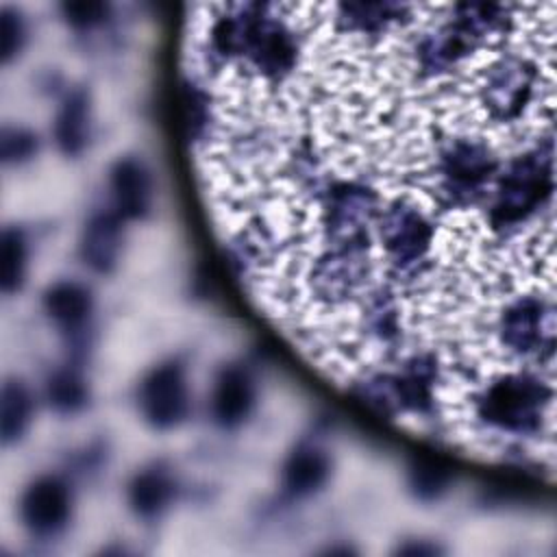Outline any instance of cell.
Wrapping results in <instances>:
<instances>
[{"label": "cell", "mask_w": 557, "mask_h": 557, "mask_svg": "<svg viewBox=\"0 0 557 557\" xmlns=\"http://www.w3.org/2000/svg\"><path fill=\"white\" fill-rule=\"evenodd\" d=\"M405 7L396 4H344L339 20L355 33H381L403 15Z\"/></svg>", "instance_id": "obj_20"}, {"label": "cell", "mask_w": 557, "mask_h": 557, "mask_svg": "<svg viewBox=\"0 0 557 557\" xmlns=\"http://www.w3.org/2000/svg\"><path fill=\"white\" fill-rule=\"evenodd\" d=\"M111 7L104 2H65L61 4L63 20L76 30H94L109 17Z\"/></svg>", "instance_id": "obj_25"}, {"label": "cell", "mask_w": 557, "mask_h": 557, "mask_svg": "<svg viewBox=\"0 0 557 557\" xmlns=\"http://www.w3.org/2000/svg\"><path fill=\"white\" fill-rule=\"evenodd\" d=\"M74 509V494L61 474H39L24 487L20 496V520L28 535L52 540L61 535Z\"/></svg>", "instance_id": "obj_7"}, {"label": "cell", "mask_w": 557, "mask_h": 557, "mask_svg": "<svg viewBox=\"0 0 557 557\" xmlns=\"http://www.w3.org/2000/svg\"><path fill=\"white\" fill-rule=\"evenodd\" d=\"M137 407L141 418L159 431L176 429L185 422L191 407L185 366L178 359H165L152 366L137 385Z\"/></svg>", "instance_id": "obj_5"}, {"label": "cell", "mask_w": 557, "mask_h": 557, "mask_svg": "<svg viewBox=\"0 0 557 557\" xmlns=\"http://www.w3.org/2000/svg\"><path fill=\"white\" fill-rule=\"evenodd\" d=\"M498 159L487 144L474 137H450L437 152L435 176L444 198L453 205H472L498 174Z\"/></svg>", "instance_id": "obj_4"}, {"label": "cell", "mask_w": 557, "mask_h": 557, "mask_svg": "<svg viewBox=\"0 0 557 557\" xmlns=\"http://www.w3.org/2000/svg\"><path fill=\"white\" fill-rule=\"evenodd\" d=\"M28 237L20 226H4L0 237V287L7 296L22 289L28 270Z\"/></svg>", "instance_id": "obj_19"}, {"label": "cell", "mask_w": 557, "mask_h": 557, "mask_svg": "<svg viewBox=\"0 0 557 557\" xmlns=\"http://www.w3.org/2000/svg\"><path fill=\"white\" fill-rule=\"evenodd\" d=\"M109 207L124 220H141L154 202V178L141 157H120L109 168Z\"/></svg>", "instance_id": "obj_10"}, {"label": "cell", "mask_w": 557, "mask_h": 557, "mask_svg": "<svg viewBox=\"0 0 557 557\" xmlns=\"http://www.w3.org/2000/svg\"><path fill=\"white\" fill-rule=\"evenodd\" d=\"M507 350L522 357H540L553 352V307L537 296H518L511 300L498 324Z\"/></svg>", "instance_id": "obj_8"}, {"label": "cell", "mask_w": 557, "mask_h": 557, "mask_svg": "<svg viewBox=\"0 0 557 557\" xmlns=\"http://www.w3.org/2000/svg\"><path fill=\"white\" fill-rule=\"evenodd\" d=\"M33 411L35 398L30 387L17 376L7 379L0 394V437L4 446L15 444L24 437L30 426Z\"/></svg>", "instance_id": "obj_17"}, {"label": "cell", "mask_w": 557, "mask_h": 557, "mask_svg": "<svg viewBox=\"0 0 557 557\" xmlns=\"http://www.w3.org/2000/svg\"><path fill=\"white\" fill-rule=\"evenodd\" d=\"M537 85L535 65L518 54L498 59L485 78L483 102L487 113L498 122L516 120L531 102Z\"/></svg>", "instance_id": "obj_9"}, {"label": "cell", "mask_w": 557, "mask_h": 557, "mask_svg": "<svg viewBox=\"0 0 557 557\" xmlns=\"http://www.w3.org/2000/svg\"><path fill=\"white\" fill-rule=\"evenodd\" d=\"M44 396L57 413L74 416L81 409H85L89 400V387L85 376L76 368L63 366L46 376Z\"/></svg>", "instance_id": "obj_18"}, {"label": "cell", "mask_w": 557, "mask_h": 557, "mask_svg": "<svg viewBox=\"0 0 557 557\" xmlns=\"http://www.w3.org/2000/svg\"><path fill=\"white\" fill-rule=\"evenodd\" d=\"M39 150V137L28 126H4L0 133V157L7 165H22Z\"/></svg>", "instance_id": "obj_21"}, {"label": "cell", "mask_w": 557, "mask_h": 557, "mask_svg": "<svg viewBox=\"0 0 557 557\" xmlns=\"http://www.w3.org/2000/svg\"><path fill=\"white\" fill-rule=\"evenodd\" d=\"M331 476V457L315 444L296 446L283 463L281 483L294 498H307L320 492Z\"/></svg>", "instance_id": "obj_16"}, {"label": "cell", "mask_w": 557, "mask_h": 557, "mask_svg": "<svg viewBox=\"0 0 557 557\" xmlns=\"http://www.w3.org/2000/svg\"><path fill=\"white\" fill-rule=\"evenodd\" d=\"M370 329L381 339H392L398 333V309L389 292L379 289L368 309Z\"/></svg>", "instance_id": "obj_24"}, {"label": "cell", "mask_w": 557, "mask_h": 557, "mask_svg": "<svg viewBox=\"0 0 557 557\" xmlns=\"http://www.w3.org/2000/svg\"><path fill=\"white\" fill-rule=\"evenodd\" d=\"M553 187V144L524 150L496 174L490 224L500 231L520 226L550 200Z\"/></svg>", "instance_id": "obj_2"}, {"label": "cell", "mask_w": 557, "mask_h": 557, "mask_svg": "<svg viewBox=\"0 0 557 557\" xmlns=\"http://www.w3.org/2000/svg\"><path fill=\"white\" fill-rule=\"evenodd\" d=\"M28 39V26L26 17L20 9L4 7L2 20H0V54L4 63H11L26 46Z\"/></svg>", "instance_id": "obj_22"}, {"label": "cell", "mask_w": 557, "mask_h": 557, "mask_svg": "<svg viewBox=\"0 0 557 557\" xmlns=\"http://www.w3.org/2000/svg\"><path fill=\"white\" fill-rule=\"evenodd\" d=\"M433 224L413 202L396 200L379 211V239L385 259L396 270H413L433 246Z\"/></svg>", "instance_id": "obj_6"}, {"label": "cell", "mask_w": 557, "mask_h": 557, "mask_svg": "<svg viewBox=\"0 0 557 557\" xmlns=\"http://www.w3.org/2000/svg\"><path fill=\"white\" fill-rule=\"evenodd\" d=\"M124 224L126 222L111 207L98 209L87 218L81 233L78 252L89 270L107 274L117 265L124 242Z\"/></svg>", "instance_id": "obj_13"}, {"label": "cell", "mask_w": 557, "mask_h": 557, "mask_svg": "<svg viewBox=\"0 0 557 557\" xmlns=\"http://www.w3.org/2000/svg\"><path fill=\"white\" fill-rule=\"evenodd\" d=\"M176 494V479L172 470L159 461L137 470L126 485L128 507L137 518H159Z\"/></svg>", "instance_id": "obj_15"}, {"label": "cell", "mask_w": 557, "mask_h": 557, "mask_svg": "<svg viewBox=\"0 0 557 557\" xmlns=\"http://www.w3.org/2000/svg\"><path fill=\"white\" fill-rule=\"evenodd\" d=\"M553 389L537 374L509 372L494 379L476 398V418L507 435L529 437L542 429Z\"/></svg>", "instance_id": "obj_3"}, {"label": "cell", "mask_w": 557, "mask_h": 557, "mask_svg": "<svg viewBox=\"0 0 557 557\" xmlns=\"http://www.w3.org/2000/svg\"><path fill=\"white\" fill-rule=\"evenodd\" d=\"M211 48L224 59H246L259 74L281 78L296 65L294 33L268 7L246 4L220 15L211 26Z\"/></svg>", "instance_id": "obj_1"}, {"label": "cell", "mask_w": 557, "mask_h": 557, "mask_svg": "<svg viewBox=\"0 0 557 557\" xmlns=\"http://www.w3.org/2000/svg\"><path fill=\"white\" fill-rule=\"evenodd\" d=\"M448 483L450 472L437 459H422L411 468V487L420 498H437Z\"/></svg>", "instance_id": "obj_23"}, {"label": "cell", "mask_w": 557, "mask_h": 557, "mask_svg": "<svg viewBox=\"0 0 557 557\" xmlns=\"http://www.w3.org/2000/svg\"><path fill=\"white\" fill-rule=\"evenodd\" d=\"M52 139L65 157L85 152L91 139V98L85 87H72L52 120Z\"/></svg>", "instance_id": "obj_14"}, {"label": "cell", "mask_w": 557, "mask_h": 557, "mask_svg": "<svg viewBox=\"0 0 557 557\" xmlns=\"http://www.w3.org/2000/svg\"><path fill=\"white\" fill-rule=\"evenodd\" d=\"M41 309L70 342H78L94 315V294L76 278H59L41 294Z\"/></svg>", "instance_id": "obj_12"}, {"label": "cell", "mask_w": 557, "mask_h": 557, "mask_svg": "<svg viewBox=\"0 0 557 557\" xmlns=\"http://www.w3.org/2000/svg\"><path fill=\"white\" fill-rule=\"evenodd\" d=\"M257 403V385L248 368L228 363L218 370L209 392V416L220 429L242 426Z\"/></svg>", "instance_id": "obj_11"}]
</instances>
